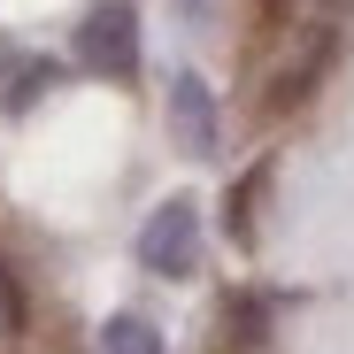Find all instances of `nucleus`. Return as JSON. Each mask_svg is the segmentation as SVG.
<instances>
[{"instance_id": "20e7f679", "label": "nucleus", "mask_w": 354, "mask_h": 354, "mask_svg": "<svg viewBox=\"0 0 354 354\" xmlns=\"http://www.w3.org/2000/svg\"><path fill=\"white\" fill-rule=\"evenodd\" d=\"M100 354H169V346H162V331L147 316H108L100 324Z\"/></svg>"}, {"instance_id": "f03ea898", "label": "nucleus", "mask_w": 354, "mask_h": 354, "mask_svg": "<svg viewBox=\"0 0 354 354\" xmlns=\"http://www.w3.org/2000/svg\"><path fill=\"white\" fill-rule=\"evenodd\" d=\"M77 54H85V70L100 77H139V16H131V0H100V8L77 24Z\"/></svg>"}, {"instance_id": "f257e3e1", "label": "nucleus", "mask_w": 354, "mask_h": 354, "mask_svg": "<svg viewBox=\"0 0 354 354\" xmlns=\"http://www.w3.org/2000/svg\"><path fill=\"white\" fill-rule=\"evenodd\" d=\"M139 270L147 277H193L201 270V208L185 193H169L147 223H139Z\"/></svg>"}, {"instance_id": "7ed1b4c3", "label": "nucleus", "mask_w": 354, "mask_h": 354, "mask_svg": "<svg viewBox=\"0 0 354 354\" xmlns=\"http://www.w3.org/2000/svg\"><path fill=\"white\" fill-rule=\"evenodd\" d=\"M169 124H177V139H185V154H216V139H223V124H216V93L185 70V77H169Z\"/></svg>"}]
</instances>
